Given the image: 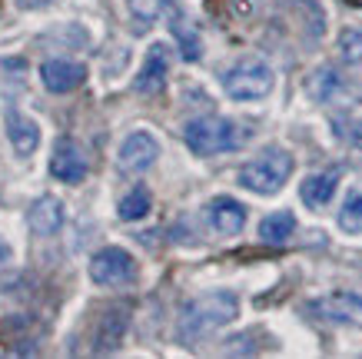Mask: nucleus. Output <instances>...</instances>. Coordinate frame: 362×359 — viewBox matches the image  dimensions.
Segmentation results:
<instances>
[{
  "label": "nucleus",
  "instance_id": "f257e3e1",
  "mask_svg": "<svg viewBox=\"0 0 362 359\" xmlns=\"http://www.w3.org/2000/svg\"><path fill=\"white\" fill-rule=\"evenodd\" d=\"M236 316H240V300H236L233 290H209V293L189 300V303L180 309L176 339H180L183 346L199 343V339H206L209 333L230 326Z\"/></svg>",
  "mask_w": 362,
  "mask_h": 359
},
{
  "label": "nucleus",
  "instance_id": "6ab92c4d",
  "mask_svg": "<svg viewBox=\"0 0 362 359\" xmlns=\"http://www.w3.org/2000/svg\"><path fill=\"white\" fill-rule=\"evenodd\" d=\"M170 30H173L176 44H180V50H183V60H189V64H197L199 57H203V40H199V33L193 23H187L183 17H180V11L170 17Z\"/></svg>",
  "mask_w": 362,
  "mask_h": 359
},
{
  "label": "nucleus",
  "instance_id": "4468645a",
  "mask_svg": "<svg viewBox=\"0 0 362 359\" xmlns=\"http://www.w3.org/2000/svg\"><path fill=\"white\" fill-rule=\"evenodd\" d=\"M4 130H7V140H11L17 156H30V153L40 147V127H37V120H30L27 113H21V110H13V107L7 110Z\"/></svg>",
  "mask_w": 362,
  "mask_h": 359
},
{
  "label": "nucleus",
  "instance_id": "20e7f679",
  "mask_svg": "<svg viewBox=\"0 0 362 359\" xmlns=\"http://www.w3.org/2000/svg\"><path fill=\"white\" fill-rule=\"evenodd\" d=\"M289 176H293V156L283 147H269L259 156H252L250 164L240 166L236 183L256 196H273L283 190Z\"/></svg>",
  "mask_w": 362,
  "mask_h": 359
},
{
  "label": "nucleus",
  "instance_id": "9b49d317",
  "mask_svg": "<svg viewBox=\"0 0 362 359\" xmlns=\"http://www.w3.org/2000/svg\"><path fill=\"white\" fill-rule=\"evenodd\" d=\"M206 223L216 237H240L246 227V207L236 196H213L206 203Z\"/></svg>",
  "mask_w": 362,
  "mask_h": 359
},
{
  "label": "nucleus",
  "instance_id": "ddd939ff",
  "mask_svg": "<svg viewBox=\"0 0 362 359\" xmlns=\"http://www.w3.org/2000/svg\"><path fill=\"white\" fill-rule=\"evenodd\" d=\"M306 90L316 103H342V100H349L352 84L336 70V67H319L316 74L309 76Z\"/></svg>",
  "mask_w": 362,
  "mask_h": 359
},
{
  "label": "nucleus",
  "instance_id": "5701e85b",
  "mask_svg": "<svg viewBox=\"0 0 362 359\" xmlns=\"http://www.w3.org/2000/svg\"><path fill=\"white\" fill-rule=\"evenodd\" d=\"M336 50H339V60L349 67H359L362 64V27H342L339 40H336Z\"/></svg>",
  "mask_w": 362,
  "mask_h": 359
},
{
  "label": "nucleus",
  "instance_id": "f8f14e48",
  "mask_svg": "<svg viewBox=\"0 0 362 359\" xmlns=\"http://www.w3.org/2000/svg\"><path fill=\"white\" fill-rule=\"evenodd\" d=\"M342 170L339 166H329V170H319V173H309L303 183H299V200L306 203L309 210H326L332 203V196L339 190Z\"/></svg>",
  "mask_w": 362,
  "mask_h": 359
},
{
  "label": "nucleus",
  "instance_id": "39448f33",
  "mask_svg": "<svg viewBox=\"0 0 362 359\" xmlns=\"http://www.w3.org/2000/svg\"><path fill=\"white\" fill-rule=\"evenodd\" d=\"M90 280L97 286H130L136 280V260L123 246H103L90 256Z\"/></svg>",
  "mask_w": 362,
  "mask_h": 359
},
{
  "label": "nucleus",
  "instance_id": "aec40b11",
  "mask_svg": "<svg viewBox=\"0 0 362 359\" xmlns=\"http://www.w3.org/2000/svg\"><path fill=\"white\" fill-rule=\"evenodd\" d=\"M127 7H130L133 21H140L143 27H150L156 21H170L176 13L173 0H127Z\"/></svg>",
  "mask_w": 362,
  "mask_h": 359
},
{
  "label": "nucleus",
  "instance_id": "b1692460",
  "mask_svg": "<svg viewBox=\"0 0 362 359\" xmlns=\"http://www.w3.org/2000/svg\"><path fill=\"white\" fill-rule=\"evenodd\" d=\"M21 11H47V7H54L57 0H13Z\"/></svg>",
  "mask_w": 362,
  "mask_h": 359
},
{
  "label": "nucleus",
  "instance_id": "0eeeda50",
  "mask_svg": "<svg viewBox=\"0 0 362 359\" xmlns=\"http://www.w3.org/2000/svg\"><path fill=\"white\" fill-rule=\"evenodd\" d=\"M160 156V140L150 130H133L123 137L120 150H117V166L123 173H146Z\"/></svg>",
  "mask_w": 362,
  "mask_h": 359
},
{
  "label": "nucleus",
  "instance_id": "7ed1b4c3",
  "mask_svg": "<svg viewBox=\"0 0 362 359\" xmlns=\"http://www.w3.org/2000/svg\"><path fill=\"white\" fill-rule=\"evenodd\" d=\"M220 87L226 97L240 100V103L266 100L276 87V70L259 54H246L240 60H233L220 74Z\"/></svg>",
  "mask_w": 362,
  "mask_h": 359
},
{
  "label": "nucleus",
  "instance_id": "a878e982",
  "mask_svg": "<svg viewBox=\"0 0 362 359\" xmlns=\"http://www.w3.org/2000/svg\"><path fill=\"white\" fill-rule=\"evenodd\" d=\"M349 4H359V7H362V0H349Z\"/></svg>",
  "mask_w": 362,
  "mask_h": 359
},
{
  "label": "nucleus",
  "instance_id": "dca6fc26",
  "mask_svg": "<svg viewBox=\"0 0 362 359\" xmlns=\"http://www.w3.org/2000/svg\"><path fill=\"white\" fill-rule=\"evenodd\" d=\"M130 326V306H113L100 316V326L93 333V353H113L120 346L123 333Z\"/></svg>",
  "mask_w": 362,
  "mask_h": 359
},
{
  "label": "nucleus",
  "instance_id": "f03ea898",
  "mask_svg": "<svg viewBox=\"0 0 362 359\" xmlns=\"http://www.w3.org/2000/svg\"><path fill=\"white\" fill-rule=\"evenodd\" d=\"M250 127H243L230 117H197L183 127V143L193 156H216V153L240 150L243 143H250Z\"/></svg>",
  "mask_w": 362,
  "mask_h": 359
},
{
  "label": "nucleus",
  "instance_id": "f3484780",
  "mask_svg": "<svg viewBox=\"0 0 362 359\" xmlns=\"http://www.w3.org/2000/svg\"><path fill=\"white\" fill-rule=\"evenodd\" d=\"M150 210H153V196H150V190H146L143 183H136L133 190H127V193L120 196L117 217H120L123 223H136V220L150 217Z\"/></svg>",
  "mask_w": 362,
  "mask_h": 359
},
{
  "label": "nucleus",
  "instance_id": "412c9836",
  "mask_svg": "<svg viewBox=\"0 0 362 359\" xmlns=\"http://www.w3.org/2000/svg\"><path fill=\"white\" fill-rule=\"evenodd\" d=\"M329 127H332V137H336L342 147L362 153V117H352V113H332Z\"/></svg>",
  "mask_w": 362,
  "mask_h": 359
},
{
  "label": "nucleus",
  "instance_id": "a211bd4d",
  "mask_svg": "<svg viewBox=\"0 0 362 359\" xmlns=\"http://www.w3.org/2000/svg\"><path fill=\"white\" fill-rule=\"evenodd\" d=\"M293 233H296V217L289 210H276V213L263 217V223H259V239L273 243V246H283Z\"/></svg>",
  "mask_w": 362,
  "mask_h": 359
},
{
  "label": "nucleus",
  "instance_id": "4be33fe9",
  "mask_svg": "<svg viewBox=\"0 0 362 359\" xmlns=\"http://www.w3.org/2000/svg\"><path fill=\"white\" fill-rule=\"evenodd\" d=\"M336 223H339V229L349 233V237H359L362 233V186H352L349 193H346Z\"/></svg>",
  "mask_w": 362,
  "mask_h": 359
},
{
  "label": "nucleus",
  "instance_id": "6e6552de",
  "mask_svg": "<svg viewBox=\"0 0 362 359\" xmlns=\"http://www.w3.org/2000/svg\"><path fill=\"white\" fill-rule=\"evenodd\" d=\"M50 173H54L60 183H70V186L83 183V176L90 173L87 150H83L77 140H70V137L57 140L54 156H50Z\"/></svg>",
  "mask_w": 362,
  "mask_h": 359
},
{
  "label": "nucleus",
  "instance_id": "2eb2a0df",
  "mask_svg": "<svg viewBox=\"0 0 362 359\" xmlns=\"http://www.w3.org/2000/svg\"><path fill=\"white\" fill-rule=\"evenodd\" d=\"M27 227L37 237H54L57 229L64 227V203L50 193L37 196L30 203V210H27Z\"/></svg>",
  "mask_w": 362,
  "mask_h": 359
},
{
  "label": "nucleus",
  "instance_id": "393cba45",
  "mask_svg": "<svg viewBox=\"0 0 362 359\" xmlns=\"http://www.w3.org/2000/svg\"><path fill=\"white\" fill-rule=\"evenodd\" d=\"M11 260V250H7V243H4V239H0V266H4V263Z\"/></svg>",
  "mask_w": 362,
  "mask_h": 359
},
{
  "label": "nucleus",
  "instance_id": "9d476101",
  "mask_svg": "<svg viewBox=\"0 0 362 359\" xmlns=\"http://www.w3.org/2000/svg\"><path fill=\"white\" fill-rule=\"evenodd\" d=\"M40 80L50 93H74L77 87H83L87 67L70 60V57H50L40 64Z\"/></svg>",
  "mask_w": 362,
  "mask_h": 359
},
{
  "label": "nucleus",
  "instance_id": "423d86ee",
  "mask_svg": "<svg viewBox=\"0 0 362 359\" xmlns=\"http://www.w3.org/2000/svg\"><path fill=\"white\" fill-rule=\"evenodd\" d=\"M306 313H313L316 319H326V323H342V326L362 329V293L339 290V293L319 296V300L306 303Z\"/></svg>",
  "mask_w": 362,
  "mask_h": 359
},
{
  "label": "nucleus",
  "instance_id": "1a4fd4ad",
  "mask_svg": "<svg viewBox=\"0 0 362 359\" xmlns=\"http://www.w3.org/2000/svg\"><path fill=\"white\" fill-rule=\"evenodd\" d=\"M166 76H170V47L153 44L143 57V67L136 80H133V90L143 93V97H156V93H163Z\"/></svg>",
  "mask_w": 362,
  "mask_h": 359
}]
</instances>
